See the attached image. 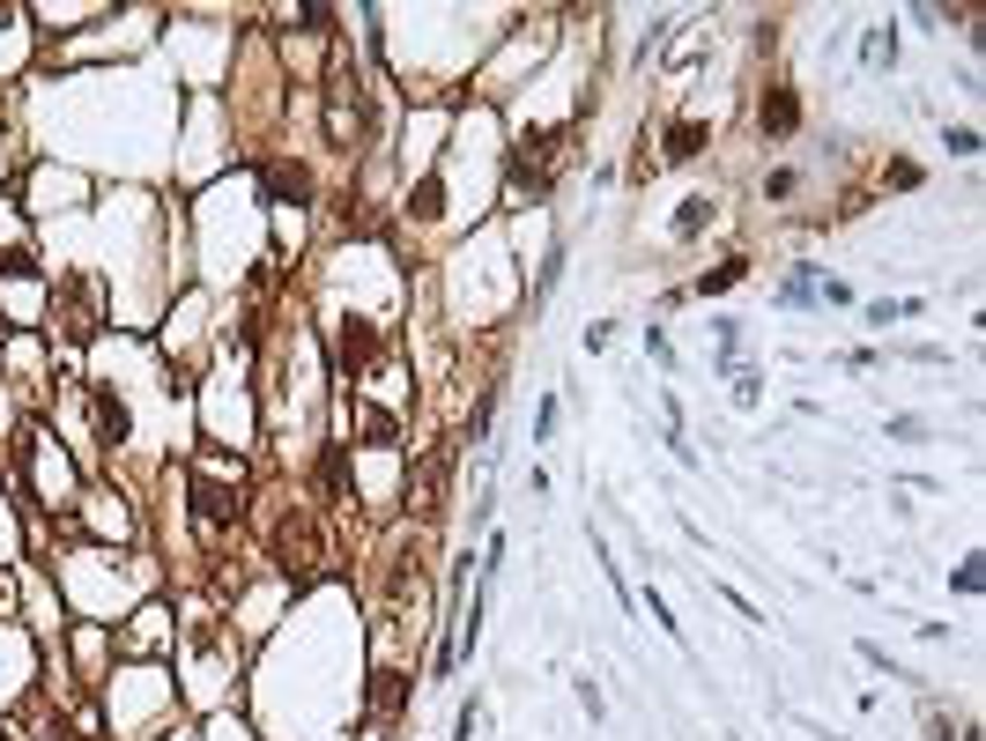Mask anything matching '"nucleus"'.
<instances>
[{
  "label": "nucleus",
  "instance_id": "f257e3e1",
  "mask_svg": "<svg viewBox=\"0 0 986 741\" xmlns=\"http://www.w3.org/2000/svg\"><path fill=\"white\" fill-rule=\"evenodd\" d=\"M557 164H564V126H549V134H520V149H512V193H549L557 186Z\"/></svg>",
  "mask_w": 986,
  "mask_h": 741
},
{
  "label": "nucleus",
  "instance_id": "f03ea898",
  "mask_svg": "<svg viewBox=\"0 0 986 741\" xmlns=\"http://www.w3.org/2000/svg\"><path fill=\"white\" fill-rule=\"evenodd\" d=\"M194 512H201V527H230L246 512V482H215V460H201L194 467Z\"/></svg>",
  "mask_w": 986,
  "mask_h": 741
},
{
  "label": "nucleus",
  "instance_id": "7ed1b4c3",
  "mask_svg": "<svg viewBox=\"0 0 986 741\" xmlns=\"http://www.w3.org/2000/svg\"><path fill=\"white\" fill-rule=\"evenodd\" d=\"M772 304H786V312H801V304H853V289L838 282V275H823V267H794L772 289Z\"/></svg>",
  "mask_w": 986,
  "mask_h": 741
},
{
  "label": "nucleus",
  "instance_id": "20e7f679",
  "mask_svg": "<svg viewBox=\"0 0 986 741\" xmlns=\"http://www.w3.org/2000/svg\"><path fill=\"white\" fill-rule=\"evenodd\" d=\"M378 349H386V334L371 327V319H341V327H334V356H341V370H371Z\"/></svg>",
  "mask_w": 986,
  "mask_h": 741
},
{
  "label": "nucleus",
  "instance_id": "39448f33",
  "mask_svg": "<svg viewBox=\"0 0 986 741\" xmlns=\"http://www.w3.org/2000/svg\"><path fill=\"white\" fill-rule=\"evenodd\" d=\"M757 126H764L772 141L801 126V97H794V83H772V89H764V104H757Z\"/></svg>",
  "mask_w": 986,
  "mask_h": 741
},
{
  "label": "nucleus",
  "instance_id": "423d86ee",
  "mask_svg": "<svg viewBox=\"0 0 986 741\" xmlns=\"http://www.w3.org/2000/svg\"><path fill=\"white\" fill-rule=\"evenodd\" d=\"M704 141H712V126H704V120H675V126H667V164H698Z\"/></svg>",
  "mask_w": 986,
  "mask_h": 741
},
{
  "label": "nucleus",
  "instance_id": "0eeeda50",
  "mask_svg": "<svg viewBox=\"0 0 986 741\" xmlns=\"http://www.w3.org/2000/svg\"><path fill=\"white\" fill-rule=\"evenodd\" d=\"M712 215H720V201H712V193H690V201L675 208V238H683V246H690V238H698L704 223H712Z\"/></svg>",
  "mask_w": 986,
  "mask_h": 741
},
{
  "label": "nucleus",
  "instance_id": "6e6552de",
  "mask_svg": "<svg viewBox=\"0 0 986 741\" xmlns=\"http://www.w3.org/2000/svg\"><path fill=\"white\" fill-rule=\"evenodd\" d=\"M741 275H749V260H720V267H704L698 282L683 289V297H720V289H735Z\"/></svg>",
  "mask_w": 986,
  "mask_h": 741
},
{
  "label": "nucleus",
  "instance_id": "1a4fd4ad",
  "mask_svg": "<svg viewBox=\"0 0 986 741\" xmlns=\"http://www.w3.org/2000/svg\"><path fill=\"white\" fill-rule=\"evenodd\" d=\"M409 215L415 223H438V215H446V178H423V186L409 193Z\"/></svg>",
  "mask_w": 986,
  "mask_h": 741
},
{
  "label": "nucleus",
  "instance_id": "9d476101",
  "mask_svg": "<svg viewBox=\"0 0 986 741\" xmlns=\"http://www.w3.org/2000/svg\"><path fill=\"white\" fill-rule=\"evenodd\" d=\"M890 60H898V30H890V23H875V30L861 38V67H890Z\"/></svg>",
  "mask_w": 986,
  "mask_h": 741
},
{
  "label": "nucleus",
  "instance_id": "9b49d317",
  "mask_svg": "<svg viewBox=\"0 0 986 741\" xmlns=\"http://www.w3.org/2000/svg\"><path fill=\"white\" fill-rule=\"evenodd\" d=\"M927 297H890V304H868V327H898V319H920Z\"/></svg>",
  "mask_w": 986,
  "mask_h": 741
},
{
  "label": "nucleus",
  "instance_id": "f8f14e48",
  "mask_svg": "<svg viewBox=\"0 0 986 741\" xmlns=\"http://www.w3.org/2000/svg\"><path fill=\"white\" fill-rule=\"evenodd\" d=\"M97 423H104V438H112V445L126 438V409L112 401V393H104V386H97Z\"/></svg>",
  "mask_w": 986,
  "mask_h": 741
},
{
  "label": "nucleus",
  "instance_id": "ddd939ff",
  "mask_svg": "<svg viewBox=\"0 0 986 741\" xmlns=\"http://www.w3.org/2000/svg\"><path fill=\"white\" fill-rule=\"evenodd\" d=\"M557 275H564V238H557V246H549V260H541V275H535V304H549Z\"/></svg>",
  "mask_w": 986,
  "mask_h": 741
},
{
  "label": "nucleus",
  "instance_id": "4468645a",
  "mask_svg": "<svg viewBox=\"0 0 986 741\" xmlns=\"http://www.w3.org/2000/svg\"><path fill=\"white\" fill-rule=\"evenodd\" d=\"M267 186H275V193H283V201H304V193H312V178H304V171H275V178H267Z\"/></svg>",
  "mask_w": 986,
  "mask_h": 741
},
{
  "label": "nucleus",
  "instance_id": "2eb2a0df",
  "mask_svg": "<svg viewBox=\"0 0 986 741\" xmlns=\"http://www.w3.org/2000/svg\"><path fill=\"white\" fill-rule=\"evenodd\" d=\"M861 660H868V667H883V675H890V682H920V675H912V667H898V660L883 653V645H861Z\"/></svg>",
  "mask_w": 986,
  "mask_h": 741
},
{
  "label": "nucleus",
  "instance_id": "dca6fc26",
  "mask_svg": "<svg viewBox=\"0 0 986 741\" xmlns=\"http://www.w3.org/2000/svg\"><path fill=\"white\" fill-rule=\"evenodd\" d=\"M764 401V378L757 370H735V409H757Z\"/></svg>",
  "mask_w": 986,
  "mask_h": 741
},
{
  "label": "nucleus",
  "instance_id": "f3484780",
  "mask_svg": "<svg viewBox=\"0 0 986 741\" xmlns=\"http://www.w3.org/2000/svg\"><path fill=\"white\" fill-rule=\"evenodd\" d=\"M943 149H949V156H979V134H972V126H949Z\"/></svg>",
  "mask_w": 986,
  "mask_h": 741
},
{
  "label": "nucleus",
  "instance_id": "a211bd4d",
  "mask_svg": "<svg viewBox=\"0 0 986 741\" xmlns=\"http://www.w3.org/2000/svg\"><path fill=\"white\" fill-rule=\"evenodd\" d=\"M949 586H957V593H979V556H964V564L949 572Z\"/></svg>",
  "mask_w": 986,
  "mask_h": 741
},
{
  "label": "nucleus",
  "instance_id": "6ab92c4d",
  "mask_svg": "<svg viewBox=\"0 0 986 741\" xmlns=\"http://www.w3.org/2000/svg\"><path fill=\"white\" fill-rule=\"evenodd\" d=\"M646 356H653V364H675V341H667L660 327H646Z\"/></svg>",
  "mask_w": 986,
  "mask_h": 741
},
{
  "label": "nucleus",
  "instance_id": "aec40b11",
  "mask_svg": "<svg viewBox=\"0 0 986 741\" xmlns=\"http://www.w3.org/2000/svg\"><path fill=\"white\" fill-rule=\"evenodd\" d=\"M578 704H586V712H594V719H601V712H609V698H601V682H594V675H586V682H578Z\"/></svg>",
  "mask_w": 986,
  "mask_h": 741
},
{
  "label": "nucleus",
  "instance_id": "412c9836",
  "mask_svg": "<svg viewBox=\"0 0 986 741\" xmlns=\"http://www.w3.org/2000/svg\"><path fill=\"white\" fill-rule=\"evenodd\" d=\"M557 415H564V401L549 393V401H541V415H535V438H549V430H557Z\"/></svg>",
  "mask_w": 986,
  "mask_h": 741
},
{
  "label": "nucleus",
  "instance_id": "4be33fe9",
  "mask_svg": "<svg viewBox=\"0 0 986 741\" xmlns=\"http://www.w3.org/2000/svg\"><path fill=\"white\" fill-rule=\"evenodd\" d=\"M794 719H801V712H794ZM801 727H809L816 741H846V734H831V727H816V719H801Z\"/></svg>",
  "mask_w": 986,
  "mask_h": 741
}]
</instances>
